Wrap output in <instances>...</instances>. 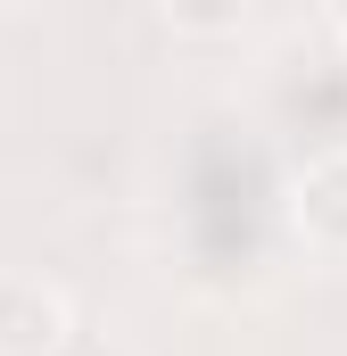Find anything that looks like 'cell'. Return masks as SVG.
Instances as JSON below:
<instances>
[{"mask_svg":"<svg viewBox=\"0 0 347 356\" xmlns=\"http://www.w3.org/2000/svg\"><path fill=\"white\" fill-rule=\"evenodd\" d=\"M174 224H182V266L215 290L257 282L273 257V224H281V175H273V133L215 116L190 133L182 175H174Z\"/></svg>","mask_w":347,"mask_h":356,"instance_id":"1","label":"cell"},{"mask_svg":"<svg viewBox=\"0 0 347 356\" xmlns=\"http://www.w3.org/2000/svg\"><path fill=\"white\" fill-rule=\"evenodd\" d=\"M257 133L339 149L347 141V50L339 42H281L257 75Z\"/></svg>","mask_w":347,"mask_h":356,"instance_id":"2","label":"cell"},{"mask_svg":"<svg viewBox=\"0 0 347 356\" xmlns=\"http://www.w3.org/2000/svg\"><path fill=\"white\" fill-rule=\"evenodd\" d=\"M281 224L314 257H347V141L339 149H306V166L281 182Z\"/></svg>","mask_w":347,"mask_h":356,"instance_id":"3","label":"cell"},{"mask_svg":"<svg viewBox=\"0 0 347 356\" xmlns=\"http://www.w3.org/2000/svg\"><path fill=\"white\" fill-rule=\"evenodd\" d=\"M75 332V307L42 273H0V356H50Z\"/></svg>","mask_w":347,"mask_h":356,"instance_id":"4","label":"cell"},{"mask_svg":"<svg viewBox=\"0 0 347 356\" xmlns=\"http://www.w3.org/2000/svg\"><path fill=\"white\" fill-rule=\"evenodd\" d=\"M158 17H166L174 33H198V42H215V33H240L248 0H158Z\"/></svg>","mask_w":347,"mask_h":356,"instance_id":"5","label":"cell"},{"mask_svg":"<svg viewBox=\"0 0 347 356\" xmlns=\"http://www.w3.org/2000/svg\"><path fill=\"white\" fill-rule=\"evenodd\" d=\"M50 356H124V348H116V340H83V332H67Z\"/></svg>","mask_w":347,"mask_h":356,"instance_id":"6","label":"cell"},{"mask_svg":"<svg viewBox=\"0 0 347 356\" xmlns=\"http://www.w3.org/2000/svg\"><path fill=\"white\" fill-rule=\"evenodd\" d=\"M339 50H347V25H339Z\"/></svg>","mask_w":347,"mask_h":356,"instance_id":"7","label":"cell"},{"mask_svg":"<svg viewBox=\"0 0 347 356\" xmlns=\"http://www.w3.org/2000/svg\"><path fill=\"white\" fill-rule=\"evenodd\" d=\"M0 8H8V0H0Z\"/></svg>","mask_w":347,"mask_h":356,"instance_id":"8","label":"cell"}]
</instances>
